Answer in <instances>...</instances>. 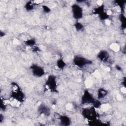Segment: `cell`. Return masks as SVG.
Returning a JSON list of instances; mask_svg holds the SVG:
<instances>
[{
	"instance_id": "cell-8",
	"label": "cell",
	"mask_w": 126,
	"mask_h": 126,
	"mask_svg": "<svg viewBox=\"0 0 126 126\" xmlns=\"http://www.w3.org/2000/svg\"><path fill=\"white\" fill-rule=\"evenodd\" d=\"M61 122L63 125H68L70 122L69 119L66 116H62L60 118Z\"/></svg>"
},
{
	"instance_id": "cell-1",
	"label": "cell",
	"mask_w": 126,
	"mask_h": 126,
	"mask_svg": "<svg viewBox=\"0 0 126 126\" xmlns=\"http://www.w3.org/2000/svg\"><path fill=\"white\" fill-rule=\"evenodd\" d=\"M96 114V113L94 107L85 108L82 111L83 116L86 119L90 120H95Z\"/></svg>"
},
{
	"instance_id": "cell-7",
	"label": "cell",
	"mask_w": 126,
	"mask_h": 126,
	"mask_svg": "<svg viewBox=\"0 0 126 126\" xmlns=\"http://www.w3.org/2000/svg\"><path fill=\"white\" fill-rule=\"evenodd\" d=\"M108 54L105 51H102L100 52L98 55V57L101 60V61H104L106 60L105 59H107L108 57Z\"/></svg>"
},
{
	"instance_id": "cell-6",
	"label": "cell",
	"mask_w": 126,
	"mask_h": 126,
	"mask_svg": "<svg viewBox=\"0 0 126 126\" xmlns=\"http://www.w3.org/2000/svg\"><path fill=\"white\" fill-rule=\"evenodd\" d=\"M89 61L86 59L81 57H76L74 59V63L79 67H82L85 65L89 63Z\"/></svg>"
},
{
	"instance_id": "cell-5",
	"label": "cell",
	"mask_w": 126,
	"mask_h": 126,
	"mask_svg": "<svg viewBox=\"0 0 126 126\" xmlns=\"http://www.w3.org/2000/svg\"><path fill=\"white\" fill-rule=\"evenodd\" d=\"M46 85L48 88L51 90L55 91L56 89V82L55 77L52 76L49 77L46 82Z\"/></svg>"
},
{
	"instance_id": "cell-4",
	"label": "cell",
	"mask_w": 126,
	"mask_h": 126,
	"mask_svg": "<svg viewBox=\"0 0 126 126\" xmlns=\"http://www.w3.org/2000/svg\"><path fill=\"white\" fill-rule=\"evenodd\" d=\"M95 100L94 99L93 96L88 91H86L83 94L82 98V103H94Z\"/></svg>"
},
{
	"instance_id": "cell-11",
	"label": "cell",
	"mask_w": 126,
	"mask_h": 126,
	"mask_svg": "<svg viewBox=\"0 0 126 126\" xmlns=\"http://www.w3.org/2000/svg\"><path fill=\"white\" fill-rule=\"evenodd\" d=\"M75 28H76L78 31H79V30H81V29L83 28V25H82L81 23H79V22H77V23L75 24Z\"/></svg>"
},
{
	"instance_id": "cell-12",
	"label": "cell",
	"mask_w": 126,
	"mask_h": 126,
	"mask_svg": "<svg viewBox=\"0 0 126 126\" xmlns=\"http://www.w3.org/2000/svg\"><path fill=\"white\" fill-rule=\"evenodd\" d=\"M26 44L29 46H32L34 44V42L32 40H29L26 42Z\"/></svg>"
},
{
	"instance_id": "cell-9",
	"label": "cell",
	"mask_w": 126,
	"mask_h": 126,
	"mask_svg": "<svg viewBox=\"0 0 126 126\" xmlns=\"http://www.w3.org/2000/svg\"><path fill=\"white\" fill-rule=\"evenodd\" d=\"M107 94V92L106 90L101 89L98 91V98L99 99L103 98Z\"/></svg>"
},
{
	"instance_id": "cell-3",
	"label": "cell",
	"mask_w": 126,
	"mask_h": 126,
	"mask_svg": "<svg viewBox=\"0 0 126 126\" xmlns=\"http://www.w3.org/2000/svg\"><path fill=\"white\" fill-rule=\"evenodd\" d=\"M33 74L37 77L42 76L44 74V69L40 66L34 65L31 67Z\"/></svg>"
},
{
	"instance_id": "cell-2",
	"label": "cell",
	"mask_w": 126,
	"mask_h": 126,
	"mask_svg": "<svg viewBox=\"0 0 126 126\" xmlns=\"http://www.w3.org/2000/svg\"><path fill=\"white\" fill-rule=\"evenodd\" d=\"M72 10L73 17L76 19H80L83 14V11L81 7L77 4H74L72 6Z\"/></svg>"
},
{
	"instance_id": "cell-10",
	"label": "cell",
	"mask_w": 126,
	"mask_h": 126,
	"mask_svg": "<svg viewBox=\"0 0 126 126\" xmlns=\"http://www.w3.org/2000/svg\"><path fill=\"white\" fill-rule=\"evenodd\" d=\"M57 65H58V66L60 68H63L64 67V66L65 65V63L63 60H59L58 62Z\"/></svg>"
}]
</instances>
